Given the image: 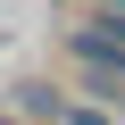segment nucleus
I'll return each mask as SVG.
<instances>
[{"instance_id":"obj_5","label":"nucleus","mask_w":125,"mask_h":125,"mask_svg":"<svg viewBox=\"0 0 125 125\" xmlns=\"http://www.w3.org/2000/svg\"><path fill=\"white\" fill-rule=\"evenodd\" d=\"M0 125H33V117H0Z\"/></svg>"},{"instance_id":"obj_4","label":"nucleus","mask_w":125,"mask_h":125,"mask_svg":"<svg viewBox=\"0 0 125 125\" xmlns=\"http://www.w3.org/2000/svg\"><path fill=\"white\" fill-rule=\"evenodd\" d=\"M100 9H108V17H125V0H100Z\"/></svg>"},{"instance_id":"obj_3","label":"nucleus","mask_w":125,"mask_h":125,"mask_svg":"<svg viewBox=\"0 0 125 125\" xmlns=\"http://www.w3.org/2000/svg\"><path fill=\"white\" fill-rule=\"evenodd\" d=\"M17 117H58V92H50V83H25V92H17Z\"/></svg>"},{"instance_id":"obj_6","label":"nucleus","mask_w":125,"mask_h":125,"mask_svg":"<svg viewBox=\"0 0 125 125\" xmlns=\"http://www.w3.org/2000/svg\"><path fill=\"white\" fill-rule=\"evenodd\" d=\"M100 17H108V9H100ZM117 33H125V17H117Z\"/></svg>"},{"instance_id":"obj_2","label":"nucleus","mask_w":125,"mask_h":125,"mask_svg":"<svg viewBox=\"0 0 125 125\" xmlns=\"http://www.w3.org/2000/svg\"><path fill=\"white\" fill-rule=\"evenodd\" d=\"M50 125H125V108H100V100H58Z\"/></svg>"},{"instance_id":"obj_1","label":"nucleus","mask_w":125,"mask_h":125,"mask_svg":"<svg viewBox=\"0 0 125 125\" xmlns=\"http://www.w3.org/2000/svg\"><path fill=\"white\" fill-rule=\"evenodd\" d=\"M67 58H75V75L100 108H125V33H117V17L92 9L83 25H67Z\"/></svg>"}]
</instances>
